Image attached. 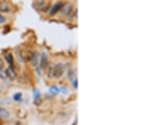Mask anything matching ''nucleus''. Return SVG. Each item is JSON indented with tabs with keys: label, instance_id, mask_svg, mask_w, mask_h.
Listing matches in <instances>:
<instances>
[{
	"label": "nucleus",
	"instance_id": "1",
	"mask_svg": "<svg viewBox=\"0 0 142 125\" xmlns=\"http://www.w3.org/2000/svg\"><path fill=\"white\" fill-rule=\"evenodd\" d=\"M63 73H64V68H63V65L61 64H58L54 67L52 75L55 78H59L63 75Z\"/></svg>",
	"mask_w": 142,
	"mask_h": 125
},
{
	"label": "nucleus",
	"instance_id": "2",
	"mask_svg": "<svg viewBox=\"0 0 142 125\" xmlns=\"http://www.w3.org/2000/svg\"><path fill=\"white\" fill-rule=\"evenodd\" d=\"M6 73H7V77H8L10 80H13L16 77V73L15 71L13 70V68L9 67L7 70H6Z\"/></svg>",
	"mask_w": 142,
	"mask_h": 125
},
{
	"label": "nucleus",
	"instance_id": "3",
	"mask_svg": "<svg viewBox=\"0 0 142 125\" xmlns=\"http://www.w3.org/2000/svg\"><path fill=\"white\" fill-rule=\"evenodd\" d=\"M10 10H11V7L10 4L7 2L0 3V11L7 13V12H10Z\"/></svg>",
	"mask_w": 142,
	"mask_h": 125
},
{
	"label": "nucleus",
	"instance_id": "4",
	"mask_svg": "<svg viewBox=\"0 0 142 125\" xmlns=\"http://www.w3.org/2000/svg\"><path fill=\"white\" fill-rule=\"evenodd\" d=\"M62 7H63V4H62V3L59 2V3H56L53 6V7H52V9H51L50 11V14L54 15L55 14V13H56L57 12L60 10V9H61Z\"/></svg>",
	"mask_w": 142,
	"mask_h": 125
},
{
	"label": "nucleus",
	"instance_id": "5",
	"mask_svg": "<svg viewBox=\"0 0 142 125\" xmlns=\"http://www.w3.org/2000/svg\"><path fill=\"white\" fill-rule=\"evenodd\" d=\"M10 117V113L7 109L0 108V117L3 119H8Z\"/></svg>",
	"mask_w": 142,
	"mask_h": 125
},
{
	"label": "nucleus",
	"instance_id": "6",
	"mask_svg": "<svg viewBox=\"0 0 142 125\" xmlns=\"http://www.w3.org/2000/svg\"><path fill=\"white\" fill-rule=\"evenodd\" d=\"M39 54L38 52H35L34 55H32V64L34 67H36L39 63Z\"/></svg>",
	"mask_w": 142,
	"mask_h": 125
},
{
	"label": "nucleus",
	"instance_id": "7",
	"mask_svg": "<svg viewBox=\"0 0 142 125\" xmlns=\"http://www.w3.org/2000/svg\"><path fill=\"white\" fill-rule=\"evenodd\" d=\"M46 63H47V55L46 53L44 52L41 56V59H40V67L42 69L44 68L45 67H46Z\"/></svg>",
	"mask_w": 142,
	"mask_h": 125
},
{
	"label": "nucleus",
	"instance_id": "8",
	"mask_svg": "<svg viewBox=\"0 0 142 125\" xmlns=\"http://www.w3.org/2000/svg\"><path fill=\"white\" fill-rule=\"evenodd\" d=\"M5 58H6V60H7V61L9 63V64H11V65H12V64H13V58L11 54L9 53L7 55H6Z\"/></svg>",
	"mask_w": 142,
	"mask_h": 125
},
{
	"label": "nucleus",
	"instance_id": "9",
	"mask_svg": "<svg viewBox=\"0 0 142 125\" xmlns=\"http://www.w3.org/2000/svg\"><path fill=\"white\" fill-rule=\"evenodd\" d=\"M49 91H50L51 94L53 95H57L59 94V92H60V90H59V88H58V87L55 86L51 87V88H49Z\"/></svg>",
	"mask_w": 142,
	"mask_h": 125
},
{
	"label": "nucleus",
	"instance_id": "10",
	"mask_svg": "<svg viewBox=\"0 0 142 125\" xmlns=\"http://www.w3.org/2000/svg\"><path fill=\"white\" fill-rule=\"evenodd\" d=\"M34 99L36 100H38L40 99V93L39 90H35L34 92Z\"/></svg>",
	"mask_w": 142,
	"mask_h": 125
},
{
	"label": "nucleus",
	"instance_id": "11",
	"mask_svg": "<svg viewBox=\"0 0 142 125\" xmlns=\"http://www.w3.org/2000/svg\"><path fill=\"white\" fill-rule=\"evenodd\" d=\"M72 6H71L70 4H69V5L66 6V7H65L64 10L63 11V13H64V14H68V13H69V11L72 10Z\"/></svg>",
	"mask_w": 142,
	"mask_h": 125
},
{
	"label": "nucleus",
	"instance_id": "12",
	"mask_svg": "<svg viewBox=\"0 0 142 125\" xmlns=\"http://www.w3.org/2000/svg\"><path fill=\"white\" fill-rule=\"evenodd\" d=\"M0 78H2V79H6L7 78L6 71H4L3 70H0Z\"/></svg>",
	"mask_w": 142,
	"mask_h": 125
},
{
	"label": "nucleus",
	"instance_id": "13",
	"mask_svg": "<svg viewBox=\"0 0 142 125\" xmlns=\"http://www.w3.org/2000/svg\"><path fill=\"white\" fill-rule=\"evenodd\" d=\"M22 95L21 93H17V94L14 95V97H13V98H14L15 100H16V101H19V100H20L21 99H22Z\"/></svg>",
	"mask_w": 142,
	"mask_h": 125
},
{
	"label": "nucleus",
	"instance_id": "14",
	"mask_svg": "<svg viewBox=\"0 0 142 125\" xmlns=\"http://www.w3.org/2000/svg\"><path fill=\"white\" fill-rule=\"evenodd\" d=\"M60 91H61V93L64 94H66L68 93V89L65 87H61L60 88Z\"/></svg>",
	"mask_w": 142,
	"mask_h": 125
},
{
	"label": "nucleus",
	"instance_id": "15",
	"mask_svg": "<svg viewBox=\"0 0 142 125\" xmlns=\"http://www.w3.org/2000/svg\"><path fill=\"white\" fill-rule=\"evenodd\" d=\"M4 64L3 61L0 58V70H3V68H4Z\"/></svg>",
	"mask_w": 142,
	"mask_h": 125
},
{
	"label": "nucleus",
	"instance_id": "16",
	"mask_svg": "<svg viewBox=\"0 0 142 125\" xmlns=\"http://www.w3.org/2000/svg\"><path fill=\"white\" fill-rule=\"evenodd\" d=\"M73 86L75 88H78V80H75V81H74V83H73Z\"/></svg>",
	"mask_w": 142,
	"mask_h": 125
},
{
	"label": "nucleus",
	"instance_id": "17",
	"mask_svg": "<svg viewBox=\"0 0 142 125\" xmlns=\"http://www.w3.org/2000/svg\"><path fill=\"white\" fill-rule=\"evenodd\" d=\"M4 21H5V19H4L3 16H1V15H0V23H3Z\"/></svg>",
	"mask_w": 142,
	"mask_h": 125
}]
</instances>
